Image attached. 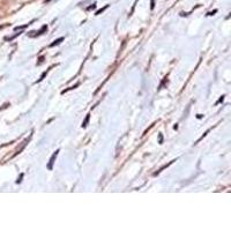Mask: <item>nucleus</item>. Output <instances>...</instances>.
<instances>
[{"instance_id": "6", "label": "nucleus", "mask_w": 231, "mask_h": 231, "mask_svg": "<svg viewBox=\"0 0 231 231\" xmlns=\"http://www.w3.org/2000/svg\"><path fill=\"white\" fill-rule=\"evenodd\" d=\"M22 177H23V175H21V176H20V178L16 180V183H18V184H20V183H21V179H22Z\"/></svg>"}, {"instance_id": "5", "label": "nucleus", "mask_w": 231, "mask_h": 231, "mask_svg": "<svg viewBox=\"0 0 231 231\" xmlns=\"http://www.w3.org/2000/svg\"><path fill=\"white\" fill-rule=\"evenodd\" d=\"M45 75H46V72H44V73H43V74H42V76H41V79H39V80H38V81H42V80H43V79H44V76H45Z\"/></svg>"}, {"instance_id": "7", "label": "nucleus", "mask_w": 231, "mask_h": 231, "mask_svg": "<svg viewBox=\"0 0 231 231\" xmlns=\"http://www.w3.org/2000/svg\"><path fill=\"white\" fill-rule=\"evenodd\" d=\"M96 7V5H93V6H90V7H88V11H90V9H94Z\"/></svg>"}, {"instance_id": "10", "label": "nucleus", "mask_w": 231, "mask_h": 231, "mask_svg": "<svg viewBox=\"0 0 231 231\" xmlns=\"http://www.w3.org/2000/svg\"><path fill=\"white\" fill-rule=\"evenodd\" d=\"M154 8V0H151V9Z\"/></svg>"}, {"instance_id": "9", "label": "nucleus", "mask_w": 231, "mask_h": 231, "mask_svg": "<svg viewBox=\"0 0 231 231\" xmlns=\"http://www.w3.org/2000/svg\"><path fill=\"white\" fill-rule=\"evenodd\" d=\"M217 11H214V12H210V13H208V15H214V13H216Z\"/></svg>"}, {"instance_id": "3", "label": "nucleus", "mask_w": 231, "mask_h": 231, "mask_svg": "<svg viewBox=\"0 0 231 231\" xmlns=\"http://www.w3.org/2000/svg\"><path fill=\"white\" fill-rule=\"evenodd\" d=\"M89 118H90V116H89V114H87V117H86V120L82 123V127H86V126H87V124H88V121H89Z\"/></svg>"}, {"instance_id": "4", "label": "nucleus", "mask_w": 231, "mask_h": 231, "mask_svg": "<svg viewBox=\"0 0 231 231\" xmlns=\"http://www.w3.org/2000/svg\"><path fill=\"white\" fill-rule=\"evenodd\" d=\"M108 7H109V6H108V5H106V6H105V7H104V8H102V9H100V11H97V12H96V15H100V14H101V13H102V12H104V11H105V9H106V8H108Z\"/></svg>"}, {"instance_id": "1", "label": "nucleus", "mask_w": 231, "mask_h": 231, "mask_svg": "<svg viewBox=\"0 0 231 231\" xmlns=\"http://www.w3.org/2000/svg\"><path fill=\"white\" fill-rule=\"evenodd\" d=\"M58 152H59V150H56V151L53 152V155L51 156L50 162H49V164H47V169H49V170H52L53 164H54V161H56V159H57V156H58Z\"/></svg>"}, {"instance_id": "8", "label": "nucleus", "mask_w": 231, "mask_h": 231, "mask_svg": "<svg viewBox=\"0 0 231 231\" xmlns=\"http://www.w3.org/2000/svg\"><path fill=\"white\" fill-rule=\"evenodd\" d=\"M163 142V136H162V134H160V143H162Z\"/></svg>"}, {"instance_id": "2", "label": "nucleus", "mask_w": 231, "mask_h": 231, "mask_svg": "<svg viewBox=\"0 0 231 231\" xmlns=\"http://www.w3.org/2000/svg\"><path fill=\"white\" fill-rule=\"evenodd\" d=\"M62 41H64V37H60V38H58V39H56V41H54V42H53V43H51V44H50V46H51V47H53V46H56V45H58V44H60V43H61V42H62Z\"/></svg>"}]
</instances>
